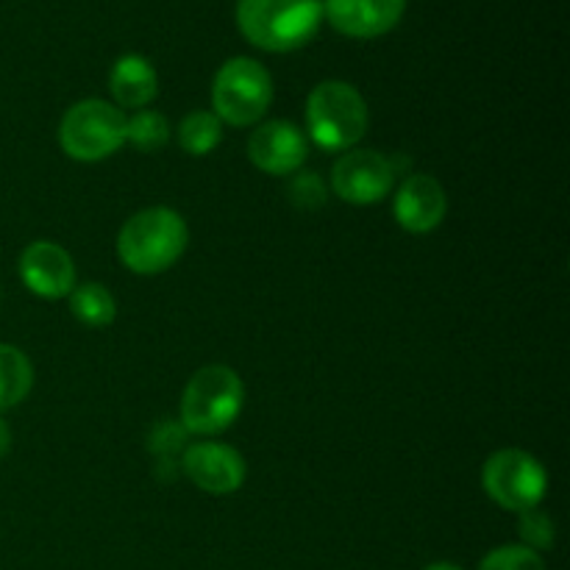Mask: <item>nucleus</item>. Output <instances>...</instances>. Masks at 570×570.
<instances>
[{
    "instance_id": "nucleus-8",
    "label": "nucleus",
    "mask_w": 570,
    "mask_h": 570,
    "mask_svg": "<svg viewBox=\"0 0 570 570\" xmlns=\"http://www.w3.org/2000/svg\"><path fill=\"white\" fill-rule=\"evenodd\" d=\"M395 178V161L379 150H348L332 167L334 195L354 206H371L387 198Z\"/></svg>"
},
{
    "instance_id": "nucleus-5",
    "label": "nucleus",
    "mask_w": 570,
    "mask_h": 570,
    "mask_svg": "<svg viewBox=\"0 0 570 570\" xmlns=\"http://www.w3.org/2000/svg\"><path fill=\"white\" fill-rule=\"evenodd\" d=\"M273 104V78L256 59L234 56L212 81V106L220 122L248 128L267 115Z\"/></svg>"
},
{
    "instance_id": "nucleus-18",
    "label": "nucleus",
    "mask_w": 570,
    "mask_h": 570,
    "mask_svg": "<svg viewBox=\"0 0 570 570\" xmlns=\"http://www.w3.org/2000/svg\"><path fill=\"white\" fill-rule=\"evenodd\" d=\"M126 142H131L142 154H156L170 142V122L159 111L139 109L137 115L128 117Z\"/></svg>"
},
{
    "instance_id": "nucleus-21",
    "label": "nucleus",
    "mask_w": 570,
    "mask_h": 570,
    "mask_svg": "<svg viewBox=\"0 0 570 570\" xmlns=\"http://www.w3.org/2000/svg\"><path fill=\"white\" fill-rule=\"evenodd\" d=\"M187 429L176 421H159L148 434V449L156 460H178L187 449Z\"/></svg>"
},
{
    "instance_id": "nucleus-3",
    "label": "nucleus",
    "mask_w": 570,
    "mask_h": 570,
    "mask_svg": "<svg viewBox=\"0 0 570 570\" xmlns=\"http://www.w3.org/2000/svg\"><path fill=\"white\" fill-rule=\"evenodd\" d=\"M371 126L360 89L348 81H321L306 98V131L323 150H351Z\"/></svg>"
},
{
    "instance_id": "nucleus-20",
    "label": "nucleus",
    "mask_w": 570,
    "mask_h": 570,
    "mask_svg": "<svg viewBox=\"0 0 570 570\" xmlns=\"http://www.w3.org/2000/svg\"><path fill=\"white\" fill-rule=\"evenodd\" d=\"M518 534H521L523 543L527 549L532 551H549L551 546H554V521H551L549 515H546L540 507H534V510H527L521 512V518H518Z\"/></svg>"
},
{
    "instance_id": "nucleus-23",
    "label": "nucleus",
    "mask_w": 570,
    "mask_h": 570,
    "mask_svg": "<svg viewBox=\"0 0 570 570\" xmlns=\"http://www.w3.org/2000/svg\"><path fill=\"white\" fill-rule=\"evenodd\" d=\"M9 449H11V429H9V423L0 417V460L9 454Z\"/></svg>"
},
{
    "instance_id": "nucleus-12",
    "label": "nucleus",
    "mask_w": 570,
    "mask_h": 570,
    "mask_svg": "<svg viewBox=\"0 0 570 570\" xmlns=\"http://www.w3.org/2000/svg\"><path fill=\"white\" fill-rule=\"evenodd\" d=\"M449 212L443 184L429 173H412L401 181L393 200V215L399 226L410 234H429L443 223Z\"/></svg>"
},
{
    "instance_id": "nucleus-1",
    "label": "nucleus",
    "mask_w": 570,
    "mask_h": 570,
    "mask_svg": "<svg viewBox=\"0 0 570 570\" xmlns=\"http://www.w3.org/2000/svg\"><path fill=\"white\" fill-rule=\"evenodd\" d=\"M189 243L187 220L170 206H150L122 223L117 259L139 276H156L176 265Z\"/></svg>"
},
{
    "instance_id": "nucleus-9",
    "label": "nucleus",
    "mask_w": 570,
    "mask_h": 570,
    "mask_svg": "<svg viewBox=\"0 0 570 570\" xmlns=\"http://www.w3.org/2000/svg\"><path fill=\"white\" fill-rule=\"evenodd\" d=\"M181 473L209 495L237 493L245 482V460L226 443H193L184 449Z\"/></svg>"
},
{
    "instance_id": "nucleus-6",
    "label": "nucleus",
    "mask_w": 570,
    "mask_h": 570,
    "mask_svg": "<svg viewBox=\"0 0 570 570\" xmlns=\"http://www.w3.org/2000/svg\"><path fill=\"white\" fill-rule=\"evenodd\" d=\"M128 117L106 100L87 98L72 104L59 122V145L70 159L100 161L126 145Z\"/></svg>"
},
{
    "instance_id": "nucleus-17",
    "label": "nucleus",
    "mask_w": 570,
    "mask_h": 570,
    "mask_svg": "<svg viewBox=\"0 0 570 570\" xmlns=\"http://www.w3.org/2000/svg\"><path fill=\"white\" fill-rule=\"evenodd\" d=\"M223 122L215 111H189L178 126V145L189 156H206L220 145Z\"/></svg>"
},
{
    "instance_id": "nucleus-15",
    "label": "nucleus",
    "mask_w": 570,
    "mask_h": 570,
    "mask_svg": "<svg viewBox=\"0 0 570 570\" xmlns=\"http://www.w3.org/2000/svg\"><path fill=\"white\" fill-rule=\"evenodd\" d=\"M33 387L31 360L14 345L0 343V412L22 404Z\"/></svg>"
},
{
    "instance_id": "nucleus-19",
    "label": "nucleus",
    "mask_w": 570,
    "mask_h": 570,
    "mask_svg": "<svg viewBox=\"0 0 570 570\" xmlns=\"http://www.w3.org/2000/svg\"><path fill=\"white\" fill-rule=\"evenodd\" d=\"M476 570H546V562L527 546H501L490 551Z\"/></svg>"
},
{
    "instance_id": "nucleus-24",
    "label": "nucleus",
    "mask_w": 570,
    "mask_h": 570,
    "mask_svg": "<svg viewBox=\"0 0 570 570\" xmlns=\"http://www.w3.org/2000/svg\"><path fill=\"white\" fill-rule=\"evenodd\" d=\"M423 570H465V568L454 566V562H432V566H426Z\"/></svg>"
},
{
    "instance_id": "nucleus-11",
    "label": "nucleus",
    "mask_w": 570,
    "mask_h": 570,
    "mask_svg": "<svg viewBox=\"0 0 570 570\" xmlns=\"http://www.w3.org/2000/svg\"><path fill=\"white\" fill-rule=\"evenodd\" d=\"M248 156L267 176H293L306 161V137L295 122H262L248 139Z\"/></svg>"
},
{
    "instance_id": "nucleus-2",
    "label": "nucleus",
    "mask_w": 570,
    "mask_h": 570,
    "mask_svg": "<svg viewBox=\"0 0 570 570\" xmlns=\"http://www.w3.org/2000/svg\"><path fill=\"white\" fill-rule=\"evenodd\" d=\"M323 22V0H237V26L254 48L289 53Z\"/></svg>"
},
{
    "instance_id": "nucleus-10",
    "label": "nucleus",
    "mask_w": 570,
    "mask_h": 570,
    "mask_svg": "<svg viewBox=\"0 0 570 570\" xmlns=\"http://www.w3.org/2000/svg\"><path fill=\"white\" fill-rule=\"evenodd\" d=\"M20 278L28 293L45 301H59L76 287V265L59 243L37 239L20 254Z\"/></svg>"
},
{
    "instance_id": "nucleus-13",
    "label": "nucleus",
    "mask_w": 570,
    "mask_h": 570,
    "mask_svg": "<svg viewBox=\"0 0 570 570\" xmlns=\"http://www.w3.org/2000/svg\"><path fill=\"white\" fill-rule=\"evenodd\" d=\"M406 0H323V17L334 31L354 39L384 37L404 17Z\"/></svg>"
},
{
    "instance_id": "nucleus-14",
    "label": "nucleus",
    "mask_w": 570,
    "mask_h": 570,
    "mask_svg": "<svg viewBox=\"0 0 570 570\" xmlns=\"http://www.w3.org/2000/svg\"><path fill=\"white\" fill-rule=\"evenodd\" d=\"M109 89L117 109H145L159 92V76L145 56L126 53L111 67Z\"/></svg>"
},
{
    "instance_id": "nucleus-22",
    "label": "nucleus",
    "mask_w": 570,
    "mask_h": 570,
    "mask_svg": "<svg viewBox=\"0 0 570 570\" xmlns=\"http://www.w3.org/2000/svg\"><path fill=\"white\" fill-rule=\"evenodd\" d=\"M289 198L301 206V209H317L326 200V187L317 178V173H304V176H295L293 187H289Z\"/></svg>"
},
{
    "instance_id": "nucleus-16",
    "label": "nucleus",
    "mask_w": 570,
    "mask_h": 570,
    "mask_svg": "<svg viewBox=\"0 0 570 570\" xmlns=\"http://www.w3.org/2000/svg\"><path fill=\"white\" fill-rule=\"evenodd\" d=\"M70 298V312L76 321H81L83 326L89 328H106L115 323L117 317V301L104 284H76L72 293L67 295Z\"/></svg>"
},
{
    "instance_id": "nucleus-4",
    "label": "nucleus",
    "mask_w": 570,
    "mask_h": 570,
    "mask_svg": "<svg viewBox=\"0 0 570 570\" xmlns=\"http://www.w3.org/2000/svg\"><path fill=\"white\" fill-rule=\"evenodd\" d=\"M245 404V387L228 365H206L187 382L181 395V426L187 434L212 438L232 426Z\"/></svg>"
},
{
    "instance_id": "nucleus-7",
    "label": "nucleus",
    "mask_w": 570,
    "mask_h": 570,
    "mask_svg": "<svg viewBox=\"0 0 570 570\" xmlns=\"http://www.w3.org/2000/svg\"><path fill=\"white\" fill-rule=\"evenodd\" d=\"M482 488L501 510L527 512L540 507L549 490L546 468L521 449L495 451L482 468Z\"/></svg>"
}]
</instances>
